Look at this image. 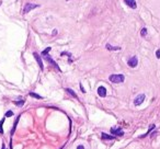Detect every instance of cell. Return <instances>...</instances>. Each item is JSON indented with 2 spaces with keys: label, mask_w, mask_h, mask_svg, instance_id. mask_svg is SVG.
<instances>
[{
  "label": "cell",
  "mask_w": 160,
  "mask_h": 149,
  "mask_svg": "<svg viewBox=\"0 0 160 149\" xmlns=\"http://www.w3.org/2000/svg\"><path fill=\"white\" fill-rule=\"evenodd\" d=\"M109 79L113 83H121L125 80V77H124V75H111Z\"/></svg>",
  "instance_id": "obj_1"
},
{
  "label": "cell",
  "mask_w": 160,
  "mask_h": 149,
  "mask_svg": "<svg viewBox=\"0 0 160 149\" xmlns=\"http://www.w3.org/2000/svg\"><path fill=\"white\" fill-rule=\"evenodd\" d=\"M39 7V4H35V3H31V2H27V3H25V6H24V9H23V13H29L31 10L33 9H35V8H37Z\"/></svg>",
  "instance_id": "obj_2"
},
{
  "label": "cell",
  "mask_w": 160,
  "mask_h": 149,
  "mask_svg": "<svg viewBox=\"0 0 160 149\" xmlns=\"http://www.w3.org/2000/svg\"><path fill=\"white\" fill-rule=\"evenodd\" d=\"M145 94H138L137 97L135 98V100H134V104L136 105V106H138V105H140L141 103L144 102V100H145Z\"/></svg>",
  "instance_id": "obj_3"
},
{
  "label": "cell",
  "mask_w": 160,
  "mask_h": 149,
  "mask_svg": "<svg viewBox=\"0 0 160 149\" xmlns=\"http://www.w3.org/2000/svg\"><path fill=\"white\" fill-rule=\"evenodd\" d=\"M127 64H128V66H129V67L135 68V67L137 66V65H138V59H137V57H136V56H134V57H132L131 59H128Z\"/></svg>",
  "instance_id": "obj_4"
},
{
  "label": "cell",
  "mask_w": 160,
  "mask_h": 149,
  "mask_svg": "<svg viewBox=\"0 0 160 149\" xmlns=\"http://www.w3.org/2000/svg\"><path fill=\"white\" fill-rule=\"evenodd\" d=\"M124 2H125L129 8H132V9H136L137 8V3H136L135 0H124Z\"/></svg>",
  "instance_id": "obj_5"
},
{
  "label": "cell",
  "mask_w": 160,
  "mask_h": 149,
  "mask_svg": "<svg viewBox=\"0 0 160 149\" xmlns=\"http://www.w3.org/2000/svg\"><path fill=\"white\" fill-rule=\"evenodd\" d=\"M33 56H34V58L36 59V62H37V64L40 65V68L41 69H44V66H43V63H42V59H41V57H40V55L37 54V53H33Z\"/></svg>",
  "instance_id": "obj_6"
},
{
  "label": "cell",
  "mask_w": 160,
  "mask_h": 149,
  "mask_svg": "<svg viewBox=\"0 0 160 149\" xmlns=\"http://www.w3.org/2000/svg\"><path fill=\"white\" fill-rule=\"evenodd\" d=\"M44 58H45V59H46V60H47V62H48V63H49V64H52V65H53V66H54L55 68H56V69H57V70H60V68H59V67H58V65H57V64H56V63H55V62H54V60H53V59H52V58H50L49 56H48V55H46V56H44Z\"/></svg>",
  "instance_id": "obj_7"
},
{
  "label": "cell",
  "mask_w": 160,
  "mask_h": 149,
  "mask_svg": "<svg viewBox=\"0 0 160 149\" xmlns=\"http://www.w3.org/2000/svg\"><path fill=\"white\" fill-rule=\"evenodd\" d=\"M111 133H112L113 135H116V136H123L124 135L123 130H122L121 128H112V129H111Z\"/></svg>",
  "instance_id": "obj_8"
},
{
  "label": "cell",
  "mask_w": 160,
  "mask_h": 149,
  "mask_svg": "<svg viewBox=\"0 0 160 149\" xmlns=\"http://www.w3.org/2000/svg\"><path fill=\"white\" fill-rule=\"evenodd\" d=\"M98 94L100 95V97L104 98L106 95V89L104 87H99L98 88Z\"/></svg>",
  "instance_id": "obj_9"
},
{
  "label": "cell",
  "mask_w": 160,
  "mask_h": 149,
  "mask_svg": "<svg viewBox=\"0 0 160 149\" xmlns=\"http://www.w3.org/2000/svg\"><path fill=\"white\" fill-rule=\"evenodd\" d=\"M155 127H156V126H155L154 124H151L150 126H149V129H148V132H147L146 134H145V135H143V136H140V137H139V138H144V137H146V136H147V135H148V134H149V133H150V132H151V130H152V129H154V128H155Z\"/></svg>",
  "instance_id": "obj_10"
},
{
  "label": "cell",
  "mask_w": 160,
  "mask_h": 149,
  "mask_svg": "<svg viewBox=\"0 0 160 149\" xmlns=\"http://www.w3.org/2000/svg\"><path fill=\"white\" fill-rule=\"evenodd\" d=\"M102 138L103 139H106V140H111V139H114V136H110L108 134H102Z\"/></svg>",
  "instance_id": "obj_11"
},
{
  "label": "cell",
  "mask_w": 160,
  "mask_h": 149,
  "mask_svg": "<svg viewBox=\"0 0 160 149\" xmlns=\"http://www.w3.org/2000/svg\"><path fill=\"white\" fill-rule=\"evenodd\" d=\"M66 91H67L68 93H69V94H70V95H72V97H73V98H76V99H78V97H77V94H76V93H75V92H73V91H72V90H71V89H68V88H67V89H66Z\"/></svg>",
  "instance_id": "obj_12"
},
{
  "label": "cell",
  "mask_w": 160,
  "mask_h": 149,
  "mask_svg": "<svg viewBox=\"0 0 160 149\" xmlns=\"http://www.w3.org/2000/svg\"><path fill=\"white\" fill-rule=\"evenodd\" d=\"M106 48L110 49V50H118V49H121L120 47H112L110 44H106Z\"/></svg>",
  "instance_id": "obj_13"
},
{
  "label": "cell",
  "mask_w": 160,
  "mask_h": 149,
  "mask_svg": "<svg viewBox=\"0 0 160 149\" xmlns=\"http://www.w3.org/2000/svg\"><path fill=\"white\" fill-rule=\"evenodd\" d=\"M30 95L33 97V98H36V99H42V97H41V95L36 94V93H34V92H31V93H30Z\"/></svg>",
  "instance_id": "obj_14"
},
{
  "label": "cell",
  "mask_w": 160,
  "mask_h": 149,
  "mask_svg": "<svg viewBox=\"0 0 160 149\" xmlns=\"http://www.w3.org/2000/svg\"><path fill=\"white\" fill-rule=\"evenodd\" d=\"M49 50H50V47H47V48H46V49L44 50V52L42 53V56H43V57H44V56H46V55L48 54V52H49Z\"/></svg>",
  "instance_id": "obj_15"
},
{
  "label": "cell",
  "mask_w": 160,
  "mask_h": 149,
  "mask_svg": "<svg viewBox=\"0 0 160 149\" xmlns=\"http://www.w3.org/2000/svg\"><path fill=\"white\" fill-rule=\"evenodd\" d=\"M14 103H16L17 106H22V105L24 104V101H16Z\"/></svg>",
  "instance_id": "obj_16"
},
{
  "label": "cell",
  "mask_w": 160,
  "mask_h": 149,
  "mask_svg": "<svg viewBox=\"0 0 160 149\" xmlns=\"http://www.w3.org/2000/svg\"><path fill=\"white\" fill-rule=\"evenodd\" d=\"M140 34H141V36H146V35H147V29H146V27H144V29L141 30Z\"/></svg>",
  "instance_id": "obj_17"
},
{
  "label": "cell",
  "mask_w": 160,
  "mask_h": 149,
  "mask_svg": "<svg viewBox=\"0 0 160 149\" xmlns=\"http://www.w3.org/2000/svg\"><path fill=\"white\" fill-rule=\"evenodd\" d=\"M12 115H13V112H12V111H8V112L6 113V117H11Z\"/></svg>",
  "instance_id": "obj_18"
},
{
  "label": "cell",
  "mask_w": 160,
  "mask_h": 149,
  "mask_svg": "<svg viewBox=\"0 0 160 149\" xmlns=\"http://www.w3.org/2000/svg\"><path fill=\"white\" fill-rule=\"evenodd\" d=\"M3 122H4V120H1L0 121V133H3V129H2V124H3Z\"/></svg>",
  "instance_id": "obj_19"
},
{
  "label": "cell",
  "mask_w": 160,
  "mask_h": 149,
  "mask_svg": "<svg viewBox=\"0 0 160 149\" xmlns=\"http://www.w3.org/2000/svg\"><path fill=\"white\" fill-rule=\"evenodd\" d=\"M156 56H157V58H160V49H158L156 52Z\"/></svg>",
  "instance_id": "obj_20"
},
{
  "label": "cell",
  "mask_w": 160,
  "mask_h": 149,
  "mask_svg": "<svg viewBox=\"0 0 160 149\" xmlns=\"http://www.w3.org/2000/svg\"><path fill=\"white\" fill-rule=\"evenodd\" d=\"M77 149H85V147H83V146H78Z\"/></svg>",
  "instance_id": "obj_21"
},
{
  "label": "cell",
  "mask_w": 160,
  "mask_h": 149,
  "mask_svg": "<svg viewBox=\"0 0 160 149\" xmlns=\"http://www.w3.org/2000/svg\"><path fill=\"white\" fill-rule=\"evenodd\" d=\"M80 88H81V91H82V92H85V89H83V87H82V85H80Z\"/></svg>",
  "instance_id": "obj_22"
},
{
  "label": "cell",
  "mask_w": 160,
  "mask_h": 149,
  "mask_svg": "<svg viewBox=\"0 0 160 149\" xmlns=\"http://www.w3.org/2000/svg\"><path fill=\"white\" fill-rule=\"evenodd\" d=\"M2 149H6V148H4V145H2Z\"/></svg>",
  "instance_id": "obj_23"
},
{
  "label": "cell",
  "mask_w": 160,
  "mask_h": 149,
  "mask_svg": "<svg viewBox=\"0 0 160 149\" xmlns=\"http://www.w3.org/2000/svg\"><path fill=\"white\" fill-rule=\"evenodd\" d=\"M67 1H69V0H67Z\"/></svg>",
  "instance_id": "obj_24"
}]
</instances>
